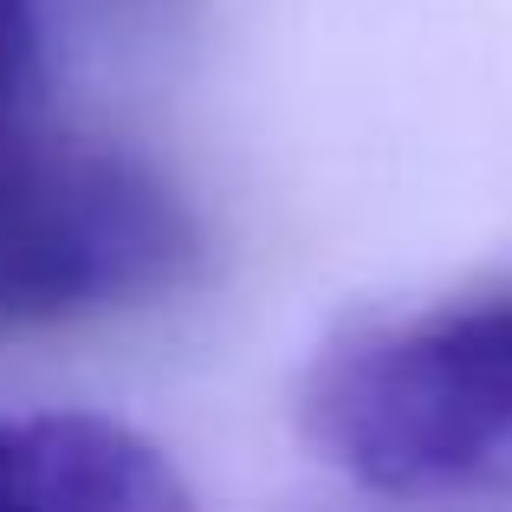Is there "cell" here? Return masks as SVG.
<instances>
[{
    "label": "cell",
    "instance_id": "cell-2",
    "mask_svg": "<svg viewBox=\"0 0 512 512\" xmlns=\"http://www.w3.org/2000/svg\"><path fill=\"white\" fill-rule=\"evenodd\" d=\"M0 512H195V493L117 415L20 409L0 415Z\"/></svg>",
    "mask_w": 512,
    "mask_h": 512
},
{
    "label": "cell",
    "instance_id": "cell-1",
    "mask_svg": "<svg viewBox=\"0 0 512 512\" xmlns=\"http://www.w3.org/2000/svg\"><path fill=\"white\" fill-rule=\"evenodd\" d=\"M305 441L357 487L435 500L512 467V286L376 318L299 389Z\"/></svg>",
    "mask_w": 512,
    "mask_h": 512
},
{
    "label": "cell",
    "instance_id": "cell-3",
    "mask_svg": "<svg viewBox=\"0 0 512 512\" xmlns=\"http://www.w3.org/2000/svg\"><path fill=\"white\" fill-rule=\"evenodd\" d=\"M72 130L52 117V52L39 0H0V201L46 169Z\"/></svg>",
    "mask_w": 512,
    "mask_h": 512
}]
</instances>
